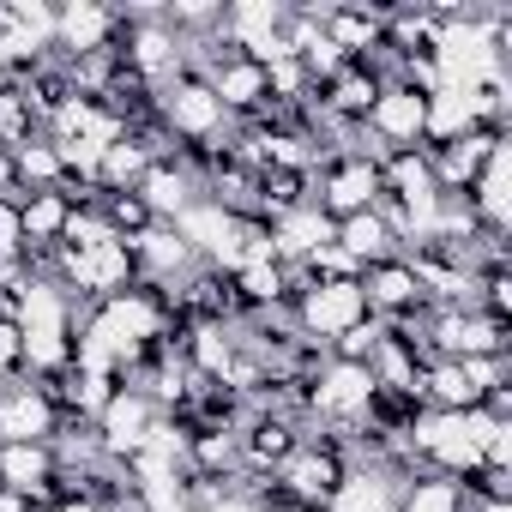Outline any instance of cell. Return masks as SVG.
I'll list each match as a JSON object with an SVG mask.
<instances>
[{
    "label": "cell",
    "mask_w": 512,
    "mask_h": 512,
    "mask_svg": "<svg viewBox=\"0 0 512 512\" xmlns=\"http://www.w3.org/2000/svg\"><path fill=\"white\" fill-rule=\"evenodd\" d=\"M368 320V296H362V284L356 278H338V284H302L296 290V326H302V338H326V344H338L350 326H362Z\"/></svg>",
    "instance_id": "1"
},
{
    "label": "cell",
    "mask_w": 512,
    "mask_h": 512,
    "mask_svg": "<svg viewBox=\"0 0 512 512\" xmlns=\"http://www.w3.org/2000/svg\"><path fill=\"white\" fill-rule=\"evenodd\" d=\"M157 97H163L157 109H163V127H169V133H181V139H193V145H211V139H223L229 115H223V103L211 97V85H205L199 73H181V79H169Z\"/></svg>",
    "instance_id": "2"
},
{
    "label": "cell",
    "mask_w": 512,
    "mask_h": 512,
    "mask_svg": "<svg viewBox=\"0 0 512 512\" xmlns=\"http://www.w3.org/2000/svg\"><path fill=\"white\" fill-rule=\"evenodd\" d=\"M428 344L440 350V362L506 356V320H494V314H482V308H440V320L428 326Z\"/></svg>",
    "instance_id": "3"
},
{
    "label": "cell",
    "mask_w": 512,
    "mask_h": 512,
    "mask_svg": "<svg viewBox=\"0 0 512 512\" xmlns=\"http://www.w3.org/2000/svg\"><path fill=\"white\" fill-rule=\"evenodd\" d=\"M61 428H67V416H61L49 386H31V380H7V386H0V446L55 440Z\"/></svg>",
    "instance_id": "4"
},
{
    "label": "cell",
    "mask_w": 512,
    "mask_h": 512,
    "mask_svg": "<svg viewBox=\"0 0 512 512\" xmlns=\"http://www.w3.org/2000/svg\"><path fill=\"white\" fill-rule=\"evenodd\" d=\"M157 416H163V410H157L139 386H115V392H109V404H103V416L91 422V428H97L103 458L127 464V458L145 446V434H151V422H157Z\"/></svg>",
    "instance_id": "5"
},
{
    "label": "cell",
    "mask_w": 512,
    "mask_h": 512,
    "mask_svg": "<svg viewBox=\"0 0 512 512\" xmlns=\"http://www.w3.org/2000/svg\"><path fill=\"white\" fill-rule=\"evenodd\" d=\"M332 223L338 217H356V211H374L380 205V163L374 157H362V151H350V157H338L326 175H320V199H314Z\"/></svg>",
    "instance_id": "6"
},
{
    "label": "cell",
    "mask_w": 512,
    "mask_h": 512,
    "mask_svg": "<svg viewBox=\"0 0 512 512\" xmlns=\"http://www.w3.org/2000/svg\"><path fill=\"white\" fill-rule=\"evenodd\" d=\"M362 133L392 157V151H410L416 139H422V91H410V85H380V97H374V109L362 115Z\"/></svg>",
    "instance_id": "7"
},
{
    "label": "cell",
    "mask_w": 512,
    "mask_h": 512,
    "mask_svg": "<svg viewBox=\"0 0 512 512\" xmlns=\"http://www.w3.org/2000/svg\"><path fill=\"white\" fill-rule=\"evenodd\" d=\"M344 458L332 452V446H296L290 458H284V470H278V482H284V494L296 500V506H326L332 500V488L344 482Z\"/></svg>",
    "instance_id": "8"
},
{
    "label": "cell",
    "mask_w": 512,
    "mask_h": 512,
    "mask_svg": "<svg viewBox=\"0 0 512 512\" xmlns=\"http://www.w3.org/2000/svg\"><path fill=\"white\" fill-rule=\"evenodd\" d=\"M199 79L211 85V97L223 103V115H253V109H266V67H253L247 55H217V61H205L199 67Z\"/></svg>",
    "instance_id": "9"
},
{
    "label": "cell",
    "mask_w": 512,
    "mask_h": 512,
    "mask_svg": "<svg viewBox=\"0 0 512 512\" xmlns=\"http://www.w3.org/2000/svg\"><path fill=\"white\" fill-rule=\"evenodd\" d=\"M115 37H121V13L97 7V0H67V7L55 13V43L67 49V61L103 55Z\"/></svg>",
    "instance_id": "10"
},
{
    "label": "cell",
    "mask_w": 512,
    "mask_h": 512,
    "mask_svg": "<svg viewBox=\"0 0 512 512\" xmlns=\"http://www.w3.org/2000/svg\"><path fill=\"white\" fill-rule=\"evenodd\" d=\"M61 482V458L49 440H19V446H0V488H19L31 500L55 494Z\"/></svg>",
    "instance_id": "11"
},
{
    "label": "cell",
    "mask_w": 512,
    "mask_h": 512,
    "mask_svg": "<svg viewBox=\"0 0 512 512\" xmlns=\"http://www.w3.org/2000/svg\"><path fill=\"white\" fill-rule=\"evenodd\" d=\"M338 241V223L308 199V205H296V211H284V217H272V247H278V260H296V266H308L320 247H332Z\"/></svg>",
    "instance_id": "12"
},
{
    "label": "cell",
    "mask_w": 512,
    "mask_h": 512,
    "mask_svg": "<svg viewBox=\"0 0 512 512\" xmlns=\"http://www.w3.org/2000/svg\"><path fill=\"white\" fill-rule=\"evenodd\" d=\"M235 217H241V211H235V205H223V199H193V205L175 217V235L187 241L193 260H205V266H211L217 253L235 241Z\"/></svg>",
    "instance_id": "13"
},
{
    "label": "cell",
    "mask_w": 512,
    "mask_h": 512,
    "mask_svg": "<svg viewBox=\"0 0 512 512\" xmlns=\"http://www.w3.org/2000/svg\"><path fill=\"white\" fill-rule=\"evenodd\" d=\"M193 193H199V187H193V175H187L175 157H157V163L139 175V187H133V199L151 211V223H175V217L193 205Z\"/></svg>",
    "instance_id": "14"
},
{
    "label": "cell",
    "mask_w": 512,
    "mask_h": 512,
    "mask_svg": "<svg viewBox=\"0 0 512 512\" xmlns=\"http://www.w3.org/2000/svg\"><path fill=\"white\" fill-rule=\"evenodd\" d=\"M470 193V205H476V217H482V229H506V217H512V151L506 145H494V157L482 163V175L464 187Z\"/></svg>",
    "instance_id": "15"
},
{
    "label": "cell",
    "mask_w": 512,
    "mask_h": 512,
    "mask_svg": "<svg viewBox=\"0 0 512 512\" xmlns=\"http://www.w3.org/2000/svg\"><path fill=\"white\" fill-rule=\"evenodd\" d=\"M338 247L350 253L356 266H380L398 253V235L380 211H356V217H338Z\"/></svg>",
    "instance_id": "16"
},
{
    "label": "cell",
    "mask_w": 512,
    "mask_h": 512,
    "mask_svg": "<svg viewBox=\"0 0 512 512\" xmlns=\"http://www.w3.org/2000/svg\"><path fill=\"white\" fill-rule=\"evenodd\" d=\"M380 85H386V79H374L368 67H356V61H350L338 79H326V91H332V97H326V109H332V115H344V121H362V115L374 109Z\"/></svg>",
    "instance_id": "17"
},
{
    "label": "cell",
    "mask_w": 512,
    "mask_h": 512,
    "mask_svg": "<svg viewBox=\"0 0 512 512\" xmlns=\"http://www.w3.org/2000/svg\"><path fill=\"white\" fill-rule=\"evenodd\" d=\"M19 211H25V241L61 247V229H67V211H73L67 193H31V199H19Z\"/></svg>",
    "instance_id": "18"
},
{
    "label": "cell",
    "mask_w": 512,
    "mask_h": 512,
    "mask_svg": "<svg viewBox=\"0 0 512 512\" xmlns=\"http://www.w3.org/2000/svg\"><path fill=\"white\" fill-rule=\"evenodd\" d=\"M235 296H241L247 308H278V302H290V272H284L278 260L241 266V272H235Z\"/></svg>",
    "instance_id": "19"
},
{
    "label": "cell",
    "mask_w": 512,
    "mask_h": 512,
    "mask_svg": "<svg viewBox=\"0 0 512 512\" xmlns=\"http://www.w3.org/2000/svg\"><path fill=\"white\" fill-rule=\"evenodd\" d=\"M392 512H458V482H446V476H434V482H410V488L398 494Z\"/></svg>",
    "instance_id": "20"
},
{
    "label": "cell",
    "mask_w": 512,
    "mask_h": 512,
    "mask_svg": "<svg viewBox=\"0 0 512 512\" xmlns=\"http://www.w3.org/2000/svg\"><path fill=\"white\" fill-rule=\"evenodd\" d=\"M7 13V25L13 31H25L37 49H49L55 43V7H43V0H13V7H0Z\"/></svg>",
    "instance_id": "21"
},
{
    "label": "cell",
    "mask_w": 512,
    "mask_h": 512,
    "mask_svg": "<svg viewBox=\"0 0 512 512\" xmlns=\"http://www.w3.org/2000/svg\"><path fill=\"white\" fill-rule=\"evenodd\" d=\"M25 211H19V199H0V272L7 266H19L25 260Z\"/></svg>",
    "instance_id": "22"
},
{
    "label": "cell",
    "mask_w": 512,
    "mask_h": 512,
    "mask_svg": "<svg viewBox=\"0 0 512 512\" xmlns=\"http://www.w3.org/2000/svg\"><path fill=\"white\" fill-rule=\"evenodd\" d=\"M199 512H260V500H253V494H217V500H205Z\"/></svg>",
    "instance_id": "23"
},
{
    "label": "cell",
    "mask_w": 512,
    "mask_h": 512,
    "mask_svg": "<svg viewBox=\"0 0 512 512\" xmlns=\"http://www.w3.org/2000/svg\"><path fill=\"white\" fill-rule=\"evenodd\" d=\"M0 512H37V500L19 494V488H0Z\"/></svg>",
    "instance_id": "24"
}]
</instances>
